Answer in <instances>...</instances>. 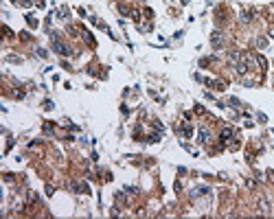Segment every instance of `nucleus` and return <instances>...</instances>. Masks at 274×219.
<instances>
[{
    "label": "nucleus",
    "mask_w": 274,
    "mask_h": 219,
    "mask_svg": "<svg viewBox=\"0 0 274 219\" xmlns=\"http://www.w3.org/2000/svg\"><path fill=\"white\" fill-rule=\"evenodd\" d=\"M257 64H259V66H261V68H263V70H265V66H268V61H265V59H263V57H261V55H259V57H257Z\"/></svg>",
    "instance_id": "obj_10"
},
{
    "label": "nucleus",
    "mask_w": 274,
    "mask_h": 219,
    "mask_svg": "<svg viewBox=\"0 0 274 219\" xmlns=\"http://www.w3.org/2000/svg\"><path fill=\"white\" fill-rule=\"evenodd\" d=\"M197 138H199V143H202V145H206V143L211 140V129L206 127V125H202V127H199V132H197Z\"/></svg>",
    "instance_id": "obj_2"
},
{
    "label": "nucleus",
    "mask_w": 274,
    "mask_h": 219,
    "mask_svg": "<svg viewBox=\"0 0 274 219\" xmlns=\"http://www.w3.org/2000/svg\"><path fill=\"white\" fill-rule=\"evenodd\" d=\"M272 37H274V31H272Z\"/></svg>",
    "instance_id": "obj_15"
},
{
    "label": "nucleus",
    "mask_w": 274,
    "mask_h": 219,
    "mask_svg": "<svg viewBox=\"0 0 274 219\" xmlns=\"http://www.w3.org/2000/svg\"><path fill=\"white\" fill-rule=\"evenodd\" d=\"M132 20H136V22H138V20H140V13H138V11H136V9H134V11H132Z\"/></svg>",
    "instance_id": "obj_12"
},
{
    "label": "nucleus",
    "mask_w": 274,
    "mask_h": 219,
    "mask_svg": "<svg viewBox=\"0 0 274 219\" xmlns=\"http://www.w3.org/2000/svg\"><path fill=\"white\" fill-rule=\"evenodd\" d=\"M241 20H244V22H250V20H252V13H244V15H241Z\"/></svg>",
    "instance_id": "obj_13"
},
{
    "label": "nucleus",
    "mask_w": 274,
    "mask_h": 219,
    "mask_svg": "<svg viewBox=\"0 0 274 219\" xmlns=\"http://www.w3.org/2000/svg\"><path fill=\"white\" fill-rule=\"evenodd\" d=\"M7 61H11V64H20V57H15V55H9V57H7Z\"/></svg>",
    "instance_id": "obj_9"
},
{
    "label": "nucleus",
    "mask_w": 274,
    "mask_h": 219,
    "mask_svg": "<svg viewBox=\"0 0 274 219\" xmlns=\"http://www.w3.org/2000/svg\"><path fill=\"white\" fill-rule=\"evenodd\" d=\"M257 46H259V48H265V46H268V40H265V37H259V40H257Z\"/></svg>",
    "instance_id": "obj_8"
},
{
    "label": "nucleus",
    "mask_w": 274,
    "mask_h": 219,
    "mask_svg": "<svg viewBox=\"0 0 274 219\" xmlns=\"http://www.w3.org/2000/svg\"><path fill=\"white\" fill-rule=\"evenodd\" d=\"M211 44H213L215 48H222V46H224V37H222L219 31H213V35H211Z\"/></svg>",
    "instance_id": "obj_3"
},
{
    "label": "nucleus",
    "mask_w": 274,
    "mask_h": 219,
    "mask_svg": "<svg viewBox=\"0 0 274 219\" xmlns=\"http://www.w3.org/2000/svg\"><path fill=\"white\" fill-rule=\"evenodd\" d=\"M70 189L77 191V193H90L88 184H84V182H72V184H70Z\"/></svg>",
    "instance_id": "obj_4"
},
{
    "label": "nucleus",
    "mask_w": 274,
    "mask_h": 219,
    "mask_svg": "<svg viewBox=\"0 0 274 219\" xmlns=\"http://www.w3.org/2000/svg\"><path fill=\"white\" fill-rule=\"evenodd\" d=\"M26 22H29L31 26H35V24H37V20H35V18H31V15H26Z\"/></svg>",
    "instance_id": "obj_14"
},
{
    "label": "nucleus",
    "mask_w": 274,
    "mask_h": 219,
    "mask_svg": "<svg viewBox=\"0 0 274 219\" xmlns=\"http://www.w3.org/2000/svg\"><path fill=\"white\" fill-rule=\"evenodd\" d=\"M53 50H55V53H59L61 57H68V55H72V50H70L68 46L64 44V42H59V40H53Z\"/></svg>",
    "instance_id": "obj_1"
},
{
    "label": "nucleus",
    "mask_w": 274,
    "mask_h": 219,
    "mask_svg": "<svg viewBox=\"0 0 274 219\" xmlns=\"http://www.w3.org/2000/svg\"><path fill=\"white\" fill-rule=\"evenodd\" d=\"M158 140H160V134H151L149 136V143H158Z\"/></svg>",
    "instance_id": "obj_11"
},
{
    "label": "nucleus",
    "mask_w": 274,
    "mask_h": 219,
    "mask_svg": "<svg viewBox=\"0 0 274 219\" xmlns=\"http://www.w3.org/2000/svg\"><path fill=\"white\" fill-rule=\"evenodd\" d=\"M84 37H86V42H88V44H92V46H95V37H92V35H90L88 31H84Z\"/></svg>",
    "instance_id": "obj_7"
},
{
    "label": "nucleus",
    "mask_w": 274,
    "mask_h": 219,
    "mask_svg": "<svg viewBox=\"0 0 274 219\" xmlns=\"http://www.w3.org/2000/svg\"><path fill=\"white\" fill-rule=\"evenodd\" d=\"M230 136H233V129H230V127L222 129V145H224V143H228V138H230Z\"/></svg>",
    "instance_id": "obj_6"
},
{
    "label": "nucleus",
    "mask_w": 274,
    "mask_h": 219,
    "mask_svg": "<svg viewBox=\"0 0 274 219\" xmlns=\"http://www.w3.org/2000/svg\"><path fill=\"white\" fill-rule=\"evenodd\" d=\"M182 136H184V138H191V136H193V127H191L189 123L182 125Z\"/></svg>",
    "instance_id": "obj_5"
}]
</instances>
